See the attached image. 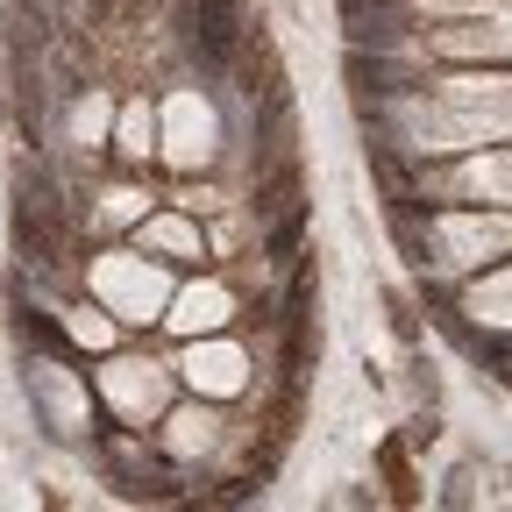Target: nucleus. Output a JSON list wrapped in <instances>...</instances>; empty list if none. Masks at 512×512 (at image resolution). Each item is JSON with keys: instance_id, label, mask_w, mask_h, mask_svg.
<instances>
[{"instance_id": "f257e3e1", "label": "nucleus", "mask_w": 512, "mask_h": 512, "mask_svg": "<svg viewBox=\"0 0 512 512\" xmlns=\"http://www.w3.org/2000/svg\"><path fill=\"white\" fill-rule=\"evenodd\" d=\"M242 0H185V43L207 72H228L235 50H242Z\"/></svg>"}, {"instance_id": "f03ea898", "label": "nucleus", "mask_w": 512, "mask_h": 512, "mask_svg": "<svg viewBox=\"0 0 512 512\" xmlns=\"http://www.w3.org/2000/svg\"><path fill=\"white\" fill-rule=\"evenodd\" d=\"M29 392H36V406H43V427L50 434H93V406H86V392L72 377H64L57 363H29Z\"/></svg>"}, {"instance_id": "7ed1b4c3", "label": "nucleus", "mask_w": 512, "mask_h": 512, "mask_svg": "<svg viewBox=\"0 0 512 512\" xmlns=\"http://www.w3.org/2000/svg\"><path fill=\"white\" fill-rule=\"evenodd\" d=\"M114 150H121L128 164H143V157L157 150V114H150L143 100H128V107H121V128H114Z\"/></svg>"}, {"instance_id": "20e7f679", "label": "nucleus", "mask_w": 512, "mask_h": 512, "mask_svg": "<svg viewBox=\"0 0 512 512\" xmlns=\"http://www.w3.org/2000/svg\"><path fill=\"white\" fill-rule=\"evenodd\" d=\"M192 384H207V392H235V384H242V356L235 349H192Z\"/></svg>"}, {"instance_id": "39448f33", "label": "nucleus", "mask_w": 512, "mask_h": 512, "mask_svg": "<svg viewBox=\"0 0 512 512\" xmlns=\"http://www.w3.org/2000/svg\"><path fill=\"white\" fill-rule=\"evenodd\" d=\"M143 242H150V249H164V256H178V264L207 256V242H200V228H192V221H150V228H143Z\"/></svg>"}, {"instance_id": "423d86ee", "label": "nucleus", "mask_w": 512, "mask_h": 512, "mask_svg": "<svg viewBox=\"0 0 512 512\" xmlns=\"http://www.w3.org/2000/svg\"><path fill=\"white\" fill-rule=\"evenodd\" d=\"M171 320H178L185 335H192V328H221V320H228V292H221V285H207V292H185Z\"/></svg>"}]
</instances>
